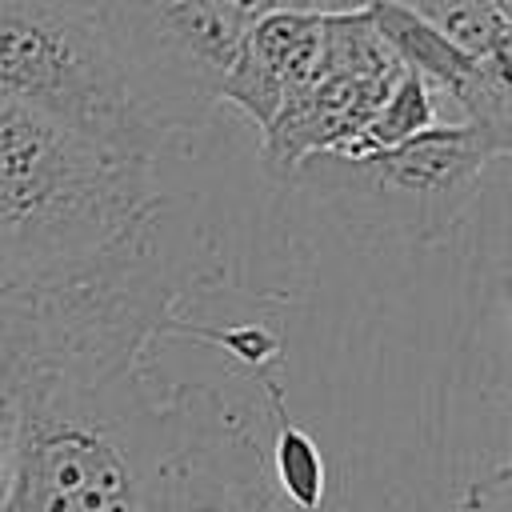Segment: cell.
I'll use <instances>...</instances> for the list:
<instances>
[{
	"instance_id": "277c9868",
	"label": "cell",
	"mask_w": 512,
	"mask_h": 512,
	"mask_svg": "<svg viewBox=\"0 0 512 512\" xmlns=\"http://www.w3.org/2000/svg\"><path fill=\"white\" fill-rule=\"evenodd\" d=\"M504 152L472 124H436L396 148L368 156L312 152L288 176L352 224L416 244L440 240L468 212L480 180Z\"/></svg>"
},
{
	"instance_id": "8992f818",
	"label": "cell",
	"mask_w": 512,
	"mask_h": 512,
	"mask_svg": "<svg viewBox=\"0 0 512 512\" xmlns=\"http://www.w3.org/2000/svg\"><path fill=\"white\" fill-rule=\"evenodd\" d=\"M320 28H324V16L292 12V8L268 12L256 24H248L220 80L216 100L240 108L264 132L280 112V104L316 80Z\"/></svg>"
},
{
	"instance_id": "5b68a950",
	"label": "cell",
	"mask_w": 512,
	"mask_h": 512,
	"mask_svg": "<svg viewBox=\"0 0 512 512\" xmlns=\"http://www.w3.org/2000/svg\"><path fill=\"white\" fill-rule=\"evenodd\" d=\"M368 16L400 68L416 72L432 96H448L460 108V124L484 132L504 156L512 152V76L508 56H468L420 16L392 0H372Z\"/></svg>"
},
{
	"instance_id": "7c38bea8",
	"label": "cell",
	"mask_w": 512,
	"mask_h": 512,
	"mask_svg": "<svg viewBox=\"0 0 512 512\" xmlns=\"http://www.w3.org/2000/svg\"><path fill=\"white\" fill-rule=\"evenodd\" d=\"M372 0H288L292 12H316V16H336V12H364Z\"/></svg>"
},
{
	"instance_id": "30bf717a",
	"label": "cell",
	"mask_w": 512,
	"mask_h": 512,
	"mask_svg": "<svg viewBox=\"0 0 512 512\" xmlns=\"http://www.w3.org/2000/svg\"><path fill=\"white\" fill-rule=\"evenodd\" d=\"M268 468H272L276 496L284 504H292L296 512H324V504H328V464H324V452L312 440V432L300 428L292 416H284L272 432Z\"/></svg>"
},
{
	"instance_id": "3957f363",
	"label": "cell",
	"mask_w": 512,
	"mask_h": 512,
	"mask_svg": "<svg viewBox=\"0 0 512 512\" xmlns=\"http://www.w3.org/2000/svg\"><path fill=\"white\" fill-rule=\"evenodd\" d=\"M0 88L116 156L156 164L180 144L140 96L96 0H0Z\"/></svg>"
},
{
	"instance_id": "8fae6325",
	"label": "cell",
	"mask_w": 512,
	"mask_h": 512,
	"mask_svg": "<svg viewBox=\"0 0 512 512\" xmlns=\"http://www.w3.org/2000/svg\"><path fill=\"white\" fill-rule=\"evenodd\" d=\"M16 436H20V400L16 384L0 376V512L12 488V464H16Z\"/></svg>"
},
{
	"instance_id": "9c48e42d",
	"label": "cell",
	"mask_w": 512,
	"mask_h": 512,
	"mask_svg": "<svg viewBox=\"0 0 512 512\" xmlns=\"http://www.w3.org/2000/svg\"><path fill=\"white\" fill-rule=\"evenodd\" d=\"M436 124H440V108H436L432 88L416 72L400 68V76L392 80L388 96L368 116V124L344 148H336V152L340 156H368V152H380V148H396V144L436 128Z\"/></svg>"
},
{
	"instance_id": "6da1fadb",
	"label": "cell",
	"mask_w": 512,
	"mask_h": 512,
	"mask_svg": "<svg viewBox=\"0 0 512 512\" xmlns=\"http://www.w3.org/2000/svg\"><path fill=\"white\" fill-rule=\"evenodd\" d=\"M184 276L168 248L140 244L4 300L0 376L20 400L4 512H280V376H156V348L196 324Z\"/></svg>"
},
{
	"instance_id": "52a82bcc",
	"label": "cell",
	"mask_w": 512,
	"mask_h": 512,
	"mask_svg": "<svg viewBox=\"0 0 512 512\" xmlns=\"http://www.w3.org/2000/svg\"><path fill=\"white\" fill-rule=\"evenodd\" d=\"M400 76V72H396ZM396 76H352V72H316L296 96L280 104L272 124L260 132V160L276 180H288L300 160L312 152L344 148L368 116L380 108Z\"/></svg>"
},
{
	"instance_id": "ba28073f",
	"label": "cell",
	"mask_w": 512,
	"mask_h": 512,
	"mask_svg": "<svg viewBox=\"0 0 512 512\" xmlns=\"http://www.w3.org/2000/svg\"><path fill=\"white\" fill-rule=\"evenodd\" d=\"M420 16L428 28H436L444 40H452L460 52L484 60V56H508L512 48V8L508 0H392Z\"/></svg>"
},
{
	"instance_id": "7a4b0ae2",
	"label": "cell",
	"mask_w": 512,
	"mask_h": 512,
	"mask_svg": "<svg viewBox=\"0 0 512 512\" xmlns=\"http://www.w3.org/2000/svg\"><path fill=\"white\" fill-rule=\"evenodd\" d=\"M164 212L152 164L0 88V296L84 276Z\"/></svg>"
}]
</instances>
